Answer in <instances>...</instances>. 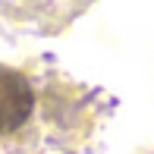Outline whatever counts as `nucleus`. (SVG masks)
Returning a JSON list of instances; mask_svg holds the SVG:
<instances>
[{
	"instance_id": "1",
	"label": "nucleus",
	"mask_w": 154,
	"mask_h": 154,
	"mask_svg": "<svg viewBox=\"0 0 154 154\" xmlns=\"http://www.w3.org/2000/svg\"><path fill=\"white\" fill-rule=\"evenodd\" d=\"M35 107H38L35 82L22 69L0 63V138L25 129L35 116Z\"/></svg>"
}]
</instances>
